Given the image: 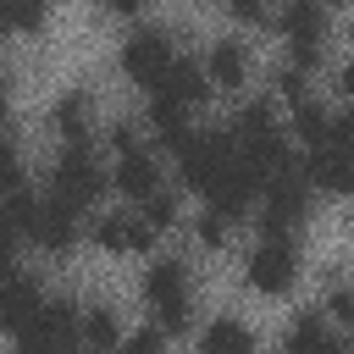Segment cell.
<instances>
[{
    "label": "cell",
    "instance_id": "6da1fadb",
    "mask_svg": "<svg viewBox=\"0 0 354 354\" xmlns=\"http://www.w3.org/2000/svg\"><path fill=\"white\" fill-rule=\"evenodd\" d=\"M77 337H83L77 304L50 299V304H39V315L17 332V348H22V354H72V348H77Z\"/></svg>",
    "mask_w": 354,
    "mask_h": 354
},
{
    "label": "cell",
    "instance_id": "7a4b0ae2",
    "mask_svg": "<svg viewBox=\"0 0 354 354\" xmlns=\"http://www.w3.org/2000/svg\"><path fill=\"white\" fill-rule=\"evenodd\" d=\"M238 155V133H188V144L177 149V171H183V183L188 188H199V194H210V183L227 171V160Z\"/></svg>",
    "mask_w": 354,
    "mask_h": 354
},
{
    "label": "cell",
    "instance_id": "3957f363",
    "mask_svg": "<svg viewBox=\"0 0 354 354\" xmlns=\"http://www.w3.org/2000/svg\"><path fill=\"white\" fill-rule=\"evenodd\" d=\"M144 293L155 304L160 332H183L188 326V266L183 260H155L144 277Z\"/></svg>",
    "mask_w": 354,
    "mask_h": 354
},
{
    "label": "cell",
    "instance_id": "277c9868",
    "mask_svg": "<svg viewBox=\"0 0 354 354\" xmlns=\"http://www.w3.org/2000/svg\"><path fill=\"white\" fill-rule=\"evenodd\" d=\"M100 188H105V171L94 166V155L83 149V138H72L66 155L55 160V183H50V194L66 199L72 210H88V205L100 199Z\"/></svg>",
    "mask_w": 354,
    "mask_h": 354
},
{
    "label": "cell",
    "instance_id": "5b68a950",
    "mask_svg": "<svg viewBox=\"0 0 354 354\" xmlns=\"http://www.w3.org/2000/svg\"><path fill=\"white\" fill-rule=\"evenodd\" d=\"M299 277V254H293V238L288 232H266V243L249 254V282L260 293H288Z\"/></svg>",
    "mask_w": 354,
    "mask_h": 354
},
{
    "label": "cell",
    "instance_id": "8992f818",
    "mask_svg": "<svg viewBox=\"0 0 354 354\" xmlns=\"http://www.w3.org/2000/svg\"><path fill=\"white\" fill-rule=\"evenodd\" d=\"M171 61H177V55H171V39H166L160 28H138V33L122 44V66H127V77H133L138 88H155Z\"/></svg>",
    "mask_w": 354,
    "mask_h": 354
},
{
    "label": "cell",
    "instance_id": "52a82bcc",
    "mask_svg": "<svg viewBox=\"0 0 354 354\" xmlns=\"http://www.w3.org/2000/svg\"><path fill=\"white\" fill-rule=\"evenodd\" d=\"M310 210V183H304V171H293V166H282L277 177H266V232H288L299 216Z\"/></svg>",
    "mask_w": 354,
    "mask_h": 354
},
{
    "label": "cell",
    "instance_id": "ba28073f",
    "mask_svg": "<svg viewBox=\"0 0 354 354\" xmlns=\"http://www.w3.org/2000/svg\"><path fill=\"white\" fill-rule=\"evenodd\" d=\"M39 304H44V293L11 266V254H0V326L6 332H22L39 315Z\"/></svg>",
    "mask_w": 354,
    "mask_h": 354
},
{
    "label": "cell",
    "instance_id": "9c48e42d",
    "mask_svg": "<svg viewBox=\"0 0 354 354\" xmlns=\"http://www.w3.org/2000/svg\"><path fill=\"white\" fill-rule=\"evenodd\" d=\"M282 33H288V44H293V61H299V66H315L321 33H326L321 6H315V0H293V6L282 11Z\"/></svg>",
    "mask_w": 354,
    "mask_h": 354
},
{
    "label": "cell",
    "instance_id": "30bf717a",
    "mask_svg": "<svg viewBox=\"0 0 354 354\" xmlns=\"http://www.w3.org/2000/svg\"><path fill=\"white\" fill-rule=\"evenodd\" d=\"M77 216L83 210H72L66 199H44V205H33V238L50 249V254H61V249H72L77 243Z\"/></svg>",
    "mask_w": 354,
    "mask_h": 354
},
{
    "label": "cell",
    "instance_id": "8fae6325",
    "mask_svg": "<svg viewBox=\"0 0 354 354\" xmlns=\"http://www.w3.org/2000/svg\"><path fill=\"white\" fill-rule=\"evenodd\" d=\"M149 238H155V227L144 216H127V210L94 221V243L111 249V254H138V249H149Z\"/></svg>",
    "mask_w": 354,
    "mask_h": 354
},
{
    "label": "cell",
    "instance_id": "7c38bea8",
    "mask_svg": "<svg viewBox=\"0 0 354 354\" xmlns=\"http://www.w3.org/2000/svg\"><path fill=\"white\" fill-rule=\"evenodd\" d=\"M304 183L321 188V194H354V166H348L332 144H315L310 160H304Z\"/></svg>",
    "mask_w": 354,
    "mask_h": 354
},
{
    "label": "cell",
    "instance_id": "4fadbf2b",
    "mask_svg": "<svg viewBox=\"0 0 354 354\" xmlns=\"http://www.w3.org/2000/svg\"><path fill=\"white\" fill-rule=\"evenodd\" d=\"M155 94H171V100H183V105H199V100L210 94V72H205L199 61L177 55V61L166 66V77L155 83Z\"/></svg>",
    "mask_w": 354,
    "mask_h": 354
},
{
    "label": "cell",
    "instance_id": "5bb4252c",
    "mask_svg": "<svg viewBox=\"0 0 354 354\" xmlns=\"http://www.w3.org/2000/svg\"><path fill=\"white\" fill-rule=\"evenodd\" d=\"M155 177H160V171H155V155H149V149H138V144H133V149H122V166H116V188H122L127 199H149V194L160 188Z\"/></svg>",
    "mask_w": 354,
    "mask_h": 354
},
{
    "label": "cell",
    "instance_id": "9a60e30c",
    "mask_svg": "<svg viewBox=\"0 0 354 354\" xmlns=\"http://www.w3.org/2000/svg\"><path fill=\"white\" fill-rule=\"evenodd\" d=\"M33 205L39 199H28L22 188L0 199V254H11L22 238H33Z\"/></svg>",
    "mask_w": 354,
    "mask_h": 354
},
{
    "label": "cell",
    "instance_id": "2e32d148",
    "mask_svg": "<svg viewBox=\"0 0 354 354\" xmlns=\"http://www.w3.org/2000/svg\"><path fill=\"white\" fill-rule=\"evenodd\" d=\"M205 72H210V83H221V88H243V77H249V55H243V44L221 39V44L210 50Z\"/></svg>",
    "mask_w": 354,
    "mask_h": 354
},
{
    "label": "cell",
    "instance_id": "e0dca14e",
    "mask_svg": "<svg viewBox=\"0 0 354 354\" xmlns=\"http://www.w3.org/2000/svg\"><path fill=\"white\" fill-rule=\"evenodd\" d=\"M288 354H343V343L321 326V315H299L288 332Z\"/></svg>",
    "mask_w": 354,
    "mask_h": 354
},
{
    "label": "cell",
    "instance_id": "ac0fdd59",
    "mask_svg": "<svg viewBox=\"0 0 354 354\" xmlns=\"http://www.w3.org/2000/svg\"><path fill=\"white\" fill-rule=\"evenodd\" d=\"M293 133L304 138V149H315V144H326L332 116H326L321 105H310V100H293Z\"/></svg>",
    "mask_w": 354,
    "mask_h": 354
},
{
    "label": "cell",
    "instance_id": "d6986e66",
    "mask_svg": "<svg viewBox=\"0 0 354 354\" xmlns=\"http://www.w3.org/2000/svg\"><path fill=\"white\" fill-rule=\"evenodd\" d=\"M205 354H254V337H249V326H238V321H216V326L205 332Z\"/></svg>",
    "mask_w": 354,
    "mask_h": 354
},
{
    "label": "cell",
    "instance_id": "ffe728a7",
    "mask_svg": "<svg viewBox=\"0 0 354 354\" xmlns=\"http://www.w3.org/2000/svg\"><path fill=\"white\" fill-rule=\"evenodd\" d=\"M83 343H88V348H100V354H111V348L122 343L116 315H111V310H88V315H83Z\"/></svg>",
    "mask_w": 354,
    "mask_h": 354
},
{
    "label": "cell",
    "instance_id": "44dd1931",
    "mask_svg": "<svg viewBox=\"0 0 354 354\" xmlns=\"http://www.w3.org/2000/svg\"><path fill=\"white\" fill-rule=\"evenodd\" d=\"M0 6H6L11 28H22V33H39L44 17H50V0H0Z\"/></svg>",
    "mask_w": 354,
    "mask_h": 354
},
{
    "label": "cell",
    "instance_id": "7402d4cb",
    "mask_svg": "<svg viewBox=\"0 0 354 354\" xmlns=\"http://www.w3.org/2000/svg\"><path fill=\"white\" fill-rule=\"evenodd\" d=\"M144 221H149V227H155V232H160V227H171V221H177V199H171V194H160V188H155V194H149V199H144Z\"/></svg>",
    "mask_w": 354,
    "mask_h": 354
},
{
    "label": "cell",
    "instance_id": "603a6c76",
    "mask_svg": "<svg viewBox=\"0 0 354 354\" xmlns=\"http://www.w3.org/2000/svg\"><path fill=\"white\" fill-rule=\"evenodd\" d=\"M17 188H22V155H17V144L0 138V194H17Z\"/></svg>",
    "mask_w": 354,
    "mask_h": 354
},
{
    "label": "cell",
    "instance_id": "cb8c5ba5",
    "mask_svg": "<svg viewBox=\"0 0 354 354\" xmlns=\"http://www.w3.org/2000/svg\"><path fill=\"white\" fill-rule=\"evenodd\" d=\"M55 122H61V133L83 138V94H66V100H61V111H55Z\"/></svg>",
    "mask_w": 354,
    "mask_h": 354
},
{
    "label": "cell",
    "instance_id": "d4e9b609",
    "mask_svg": "<svg viewBox=\"0 0 354 354\" xmlns=\"http://www.w3.org/2000/svg\"><path fill=\"white\" fill-rule=\"evenodd\" d=\"M199 243H205V249H221V243H227V216H221V210H205V216H199Z\"/></svg>",
    "mask_w": 354,
    "mask_h": 354
},
{
    "label": "cell",
    "instance_id": "484cf974",
    "mask_svg": "<svg viewBox=\"0 0 354 354\" xmlns=\"http://www.w3.org/2000/svg\"><path fill=\"white\" fill-rule=\"evenodd\" d=\"M326 144L354 166V116H337V122H332V133H326Z\"/></svg>",
    "mask_w": 354,
    "mask_h": 354
},
{
    "label": "cell",
    "instance_id": "4316f807",
    "mask_svg": "<svg viewBox=\"0 0 354 354\" xmlns=\"http://www.w3.org/2000/svg\"><path fill=\"white\" fill-rule=\"evenodd\" d=\"M326 310H332L337 321H354V288H332V299H326Z\"/></svg>",
    "mask_w": 354,
    "mask_h": 354
},
{
    "label": "cell",
    "instance_id": "83f0119b",
    "mask_svg": "<svg viewBox=\"0 0 354 354\" xmlns=\"http://www.w3.org/2000/svg\"><path fill=\"white\" fill-rule=\"evenodd\" d=\"M127 354H166V343H160V332H133Z\"/></svg>",
    "mask_w": 354,
    "mask_h": 354
},
{
    "label": "cell",
    "instance_id": "f1b7e54d",
    "mask_svg": "<svg viewBox=\"0 0 354 354\" xmlns=\"http://www.w3.org/2000/svg\"><path fill=\"white\" fill-rule=\"evenodd\" d=\"M227 6H232V17H238V22H260V17H266V6H260V0H227Z\"/></svg>",
    "mask_w": 354,
    "mask_h": 354
},
{
    "label": "cell",
    "instance_id": "f546056e",
    "mask_svg": "<svg viewBox=\"0 0 354 354\" xmlns=\"http://www.w3.org/2000/svg\"><path fill=\"white\" fill-rule=\"evenodd\" d=\"M277 88H282V100H304V77H299V72H282Z\"/></svg>",
    "mask_w": 354,
    "mask_h": 354
},
{
    "label": "cell",
    "instance_id": "4dcf8cb0",
    "mask_svg": "<svg viewBox=\"0 0 354 354\" xmlns=\"http://www.w3.org/2000/svg\"><path fill=\"white\" fill-rule=\"evenodd\" d=\"M6 116H11V83L0 77V122H6Z\"/></svg>",
    "mask_w": 354,
    "mask_h": 354
},
{
    "label": "cell",
    "instance_id": "1f68e13d",
    "mask_svg": "<svg viewBox=\"0 0 354 354\" xmlns=\"http://www.w3.org/2000/svg\"><path fill=\"white\" fill-rule=\"evenodd\" d=\"M337 88H343V94L354 100V66H343V77H337Z\"/></svg>",
    "mask_w": 354,
    "mask_h": 354
},
{
    "label": "cell",
    "instance_id": "d6a6232c",
    "mask_svg": "<svg viewBox=\"0 0 354 354\" xmlns=\"http://www.w3.org/2000/svg\"><path fill=\"white\" fill-rule=\"evenodd\" d=\"M6 33H11V17H6V6H0V39H6Z\"/></svg>",
    "mask_w": 354,
    "mask_h": 354
},
{
    "label": "cell",
    "instance_id": "836d02e7",
    "mask_svg": "<svg viewBox=\"0 0 354 354\" xmlns=\"http://www.w3.org/2000/svg\"><path fill=\"white\" fill-rule=\"evenodd\" d=\"M315 6H337V0H315Z\"/></svg>",
    "mask_w": 354,
    "mask_h": 354
},
{
    "label": "cell",
    "instance_id": "e575fe53",
    "mask_svg": "<svg viewBox=\"0 0 354 354\" xmlns=\"http://www.w3.org/2000/svg\"><path fill=\"white\" fill-rule=\"evenodd\" d=\"M100 6H111V0H100Z\"/></svg>",
    "mask_w": 354,
    "mask_h": 354
},
{
    "label": "cell",
    "instance_id": "d590c367",
    "mask_svg": "<svg viewBox=\"0 0 354 354\" xmlns=\"http://www.w3.org/2000/svg\"><path fill=\"white\" fill-rule=\"evenodd\" d=\"M348 326H354V321H348Z\"/></svg>",
    "mask_w": 354,
    "mask_h": 354
}]
</instances>
